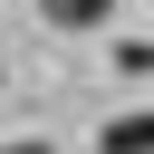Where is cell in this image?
Returning a JSON list of instances; mask_svg holds the SVG:
<instances>
[{"mask_svg":"<svg viewBox=\"0 0 154 154\" xmlns=\"http://www.w3.org/2000/svg\"><path fill=\"white\" fill-rule=\"evenodd\" d=\"M96 154H154V106H135V116H116V125L96 135Z\"/></svg>","mask_w":154,"mask_h":154,"instance_id":"cell-1","label":"cell"},{"mask_svg":"<svg viewBox=\"0 0 154 154\" xmlns=\"http://www.w3.org/2000/svg\"><path fill=\"white\" fill-rule=\"evenodd\" d=\"M106 10H116V0H38L48 29H106Z\"/></svg>","mask_w":154,"mask_h":154,"instance_id":"cell-2","label":"cell"},{"mask_svg":"<svg viewBox=\"0 0 154 154\" xmlns=\"http://www.w3.org/2000/svg\"><path fill=\"white\" fill-rule=\"evenodd\" d=\"M0 154H58V144H38V135H19V144H0Z\"/></svg>","mask_w":154,"mask_h":154,"instance_id":"cell-3","label":"cell"}]
</instances>
